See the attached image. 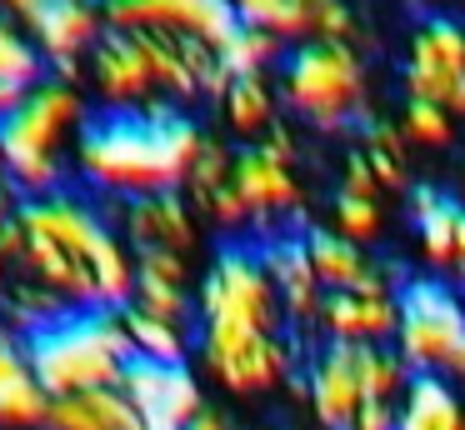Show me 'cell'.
Listing matches in <instances>:
<instances>
[{"instance_id": "6da1fadb", "label": "cell", "mask_w": 465, "mask_h": 430, "mask_svg": "<svg viewBox=\"0 0 465 430\" xmlns=\"http://www.w3.org/2000/svg\"><path fill=\"white\" fill-rule=\"evenodd\" d=\"M0 250L11 275L41 285L61 310H125L135 295V250L121 240L111 210L81 185L21 200Z\"/></svg>"}, {"instance_id": "7a4b0ae2", "label": "cell", "mask_w": 465, "mask_h": 430, "mask_svg": "<svg viewBox=\"0 0 465 430\" xmlns=\"http://www.w3.org/2000/svg\"><path fill=\"white\" fill-rule=\"evenodd\" d=\"M211 130L191 110H151V115H105L95 110L71 155V185L101 205H125L141 195L185 190L195 155Z\"/></svg>"}, {"instance_id": "3957f363", "label": "cell", "mask_w": 465, "mask_h": 430, "mask_svg": "<svg viewBox=\"0 0 465 430\" xmlns=\"http://www.w3.org/2000/svg\"><path fill=\"white\" fill-rule=\"evenodd\" d=\"M85 95L105 115H151V110H191L225 90L221 50L175 35H125L105 30L81 75Z\"/></svg>"}, {"instance_id": "277c9868", "label": "cell", "mask_w": 465, "mask_h": 430, "mask_svg": "<svg viewBox=\"0 0 465 430\" xmlns=\"http://www.w3.org/2000/svg\"><path fill=\"white\" fill-rule=\"evenodd\" d=\"M91 115L95 105L81 80L45 75L41 85H31L25 105L0 125V175L25 200L71 185V155Z\"/></svg>"}, {"instance_id": "5b68a950", "label": "cell", "mask_w": 465, "mask_h": 430, "mask_svg": "<svg viewBox=\"0 0 465 430\" xmlns=\"http://www.w3.org/2000/svg\"><path fill=\"white\" fill-rule=\"evenodd\" d=\"M411 380L415 375L395 345H315L301 395L321 430H351L371 405H401Z\"/></svg>"}, {"instance_id": "8992f818", "label": "cell", "mask_w": 465, "mask_h": 430, "mask_svg": "<svg viewBox=\"0 0 465 430\" xmlns=\"http://www.w3.org/2000/svg\"><path fill=\"white\" fill-rule=\"evenodd\" d=\"M35 380L51 400L81 390H111L131 370V345L121 330V310H65L31 340Z\"/></svg>"}, {"instance_id": "52a82bcc", "label": "cell", "mask_w": 465, "mask_h": 430, "mask_svg": "<svg viewBox=\"0 0 465 430\" xmlns=\"http://www.w3.org/2000/svg\"><path fill=\"white\" fill-rule=\"evenodd\" d=\"M275 90L295 120L325 130V135H341L365 110V60L355 45H341V40H305V45L285 50L281 70H275Z\"/></svg>"}, {"instance_id": "ba28073f", "label": "cell", "mask_w": 465, "mask_h": 430, "mask_svg": "<svg viewBox=\"0 0 465 430\" xmlns=\"http://www.w3.org/2000/svg\"><path fill=\"white\" fill-rule=\"evenodd\" d=\"M195 375L225 395H271L301 370V335L245 325H195Z\"/></svg>"}, {"instance_id": "9c48e42d", "label": "cell", "mask_w": 465, "mask_h": 430, "mask_svg": "<svg viewBox=\"0 0 465 430\" xmlns=\"http://www.w3.org/2000/svg\"><path fill=\"white\" fill-rule=\"evenodd\" d=\"M195 325H245V330H291L265 270L261 245H225L195 280ZM295 335V330H291Z\"/></svg>"}, {"instance_id": "30bf717a", "label": "cell", "mask_w": 465, "mask_h": 430, "mask_svg": "<svg viewBox=\"0 0 465 430\" xmlns=\"http://www.w3.org/2000/svg\"><path fill=\"white\" fill-rule=\"evenodd\" d=\"M231 185L241 195L245 215H251L255 240L295 235L305 215V185L295 175V140L285 125H275L261 145H235Z\"/></svg>"}, {"instance_id": "8fae6325", "label": "cell", "mask_w": 465, "mask_h": 430, "mask_svg": "<svg viewBox=\"0 0 465 430\" xmlns=\"http://www.w3.org/2000/svg\"><path fill=\"white\" fill-rule=\"evenodd\" d=\"M395 350L411 365V375L450 380V365L465 350V300L440 280H411L401 290V330Z\"/></svg>"}, {"instance_id": "7c38bea8", "label": "cell", "mask_w": 465, "mask_h": 430, "mask_svg": "<svg viewBox=\"0 0 465 430\" xmlns=\"http://www.w3.org/2000/svg\"><path fill=\"white\" fill-rule=\"evenodd\" d=\"M405 100L450 110L465 120V20L455 15H430L411 30L405 40Z\"/></svg>"}, {"instance_id": "4fadbf2b", "label": "cell", "mask_w": 465, "mask_h": 430, "mask_svg": "<svg viewBox=\"0 0 465 430\" xmlns=\"http://www.w3.org/2000/svg\"><path fill=\"white\" fill-rule=\"evenodd\" d=\"M101 15L105 30L201 40L211 50H221L235 35V15L225 0H101Z\"/></svg>"}, {"instance_id": "5bb4252c", "label": "cell", "mask_w": 465, "mask_h": 430, "mask_svg": "<svg viewBox=\"0 0 465 430\" xmlns=\"http://www.w3.org/2000/svg\"><path fill=\"white\" fill-rule=\"evenodd\" d=\"M121 230V240L135 255H191L205 240V220L191 205L185 190H165V195H141L125 205H105Z\"/></svg>"}, {"instance_id": "9a60e30c", "label": "cell", "mask_w": 465, "mask_h": 430, "mask_svg": "<svg viewBox=\"0 0 465 430\" xmlns=\"http://www.w3.org/2000/svg\"><path fill=\"white\" fill-rule=\"evenodd\" d=\"M395 330H401V290L395 285L335 290L321 300V315H315L321 345H395Z\"/></svg>"}, {"instance_id": "2e32d148", "label": "cell", "mask_w": 465, "mask_h": 430, "mask_svg": "<svg viewBox=\"0 0 465 430\" xmlns=\"http://www.w3.org/2000/svg\"><path fill=\"white\" fill-rule=\"evenodd\" d=\"M35 45H41V60L51 75L61 80H81L91 50L101 45L105 35V15L101 0H51L41 10V20L31 25Z\"/></svg>"}, {"instance_id": "e0dca14e", "label": "cell", "mask_w": 465, "mask_h": 430, "mask_svg": "<svg viewBox=\"0 0 465 430\" xmlns=\"http://www.w3.org/2000/svg\"><path fill=\"white\" fill-rule=\"evenodd\" d=\"M121 385L155 430H185L205 410L201 380H195L191 370H155V365H135L131 360Z\"/></svg>"}, {"instance_id": "ac0fdd59", "label": "cell", "mask_w": 465, "mask_h": 430, "mask_svg": "<svg viewBox=\"0 0 465 430\" xmlns=\"http://www.w3.org/2000/svg\"><path fill=\"white\" fill-rule=\"evenodd\" d=\"M301 245H305V260H311L325 295H335V290H365V285H395V270L385 260H375L365 245H351V240H341L325 225H311L301 235Z\"/></svg>"}, {"instance_id": "d6986e66", "label": "cell", "mask_w": 465, "mask_h": 430, "mask_svg": "<svg viewBox=\"0 0 465 430\" xmlns=\"http://www.w3.org/2000/svg\"><path fill=\"white\" fill-rule=\"evenodd\" d=\"M261 255H265V270L275 280V295H281V310L291 320V330H315V315H321V280H315L311 260H305V245H301V230L295 235H275V240H261Z\"/></svg>"}, {"instance_id": "ffe728a7", "label": "cell", "mask_w": 465, "mask_h": 430, "mask_svg": "<svg viewBox=\"0 0 465 430\" xmlns=\"http://www.w3.org/2000/svg\"><path fill=\"white\" fill-rule=\"evenodd\" d=\"M415 205V245L435 275H460L465 280V205L440 190L420 185L411 195Z\"/></svg>"}, {"instance_id": "44dd1931", "label": "cell", "mask_w": 465, "mask_h": 430, "mask_svg": "<svg viewBox=\"0 0 465 430\" xmlns=\"http://www.w3.org/2000/svg\"><path fill=\"white\" fill-rule=\"evenodd\" d=\"M51 395L31 365V345L11 325H0V430H41Z\"/></svg>"}, {"instance_id": "7402d4cb", "label": "cell", "mask_w": 465, "mask_h": 430, "mask_svg": "<svg viewBox=\"0 0 465 430\" xmlns=\"http://www.w3.org/2000/svg\"><path fill=\"white\" fill-rule=\"evenodd\" d=\"M121 330L131 345L135 365H155V370H191L195 360V320H171V315H151L141 305L121 310Z\"/></svg>"}, {"instance_id": "603a6c76", "label": "cell", "mask_w": 465, "mask_h": 430, "mask_svg": "<svg viewBox=\"0 0 465 430\" xmlns=\"http://www.w3.org/2000/svg\"><path fill=\"white\" fill-rule=\"evenodd\" d=\"M221 105V125L235 145H261L275 125H281V90L275 75H235L225 80V90L215 95Z\"/></svg>"}, {"instance_id": "cb8c5ba5", "label": "cell", "mask_w": 465, "mask_h": 430, "mask_svg": "<svg viewBox=\"0 0 465 430\" xmlns=\"http://www.w3.org/2000/svg\"><path fill=\"white\" fill-rule=\"evenodd\" d=\"M195 260L191 255H135L131 305L171 320H195Z\"/></svg>"}, {"instance_id": "d4e9b609", "label": "cell", "mask_w": 465, "mask_h": 430, "mask_svg": "<svg viewBox=\"0 0 465 430\" xmlns=\"http://www.w3.org/2000/svg\"><path fill=\"white\" fill-rule=\"evenodd\" d=\"M151 420L141 415L125 385L111 390H81V395H61L45 405V425L41 430H141Z\"/></svg>"}, {"instance_id": "484cf974", "label": "cell", "mask_w": 465, "mask_h": 430, "mask_svg": "<svg viewBox=\"0 0 465 430\" xmlns=\"http://www.w3.org/2000/svg\"><path fill=\"white\" fill-rule=\"evenodd\" d=\"M395 430H465V390L440 375H415L401 395Z\"/></svg>"}, {"instance_id": "4316f807", "label": "cell", "mask_w": 465, "mask_h": 430, "mask_svg": "<svg viewBox=\"0 0 465 430\" xmlns=\"http://www.w3.org/2000/svg\"><path fill=\"white\" fill-rule=\"evenodd\" d=\"M325 230H335L351 245H365L385 235V200L381 195H351V190H335L331 210H325Z\"/></svg>"}, {"instance_id": "83f0119b", "label": "cell", "mask_w": 465, "mask_h": 430, "mask_svg": "<svg viewBox=\"0 0 465 430\" xmlns=\"http://www.w3.org/2000/svg\"><path fill=\"white\" fill-rule=\"evenodd\" d=\"M55 315H65L61 305H55L51 295H45L41 285H31V280H21V275H11L5 285H0V325H11L15 335H25L31 340L41 325H51Z\"/></svg>"}, {"instance_id": "f1b7e54d", "label": "cell", "mask_w": 465, "mask_h": 430, "mask_svg": "<svg viewBox=\"0 0 465 430\" xmlns=\"http://www.w3.org/2000/svg\"><path fill=\"white\" fill-rule=\"evenodd\" d=\"M285 60V45L265 30H251V25H235V35L221 45V65H225V80L235 75H275Z\"/></svg>"}, {"instance_id": "f546056e", "label": "cell", "mask_w": 465, "mask_h": 430, "mask_svg": "<svg viewBox=\"0 0 465 430\" xmlns=\"http://www.w3.org/2000/svg\"><path fill=\"white\" fill-rule=\"evenodd\" d=\"M51 75L41 60V45H35L31 25L11 20L0 10V80H11V85H41Z\"/></svg>"}, {"instance_id": "4dcf8cb0", "label": "cell", "mask_w": 465, "mask_h": 430, "mask_svg": "<svg viewBox=\"0 0 465 430\" xmlns=\"http://www.w3.org/2000/svg\"><path fill=\"white\" fill-rule=\"evenodd\" d=\"M395 130H401L405 145H420V150H450L460 140V120L440 105H425V100H405Z\"/></svg>"}, {"instance_id": "1f68e13d", "label": "cell", "mask_w": 465, "mask_h": 430, "mask_svg": "<svg viewBox=\"0 0 465 430\" xmlns=\"http://www.w3.org/2000/svg\"><path fill=\"white\" fill-rule=\"evenodd\" d=\"M355 155L365 160V170L375 175V185L385 190H405V140L395 125H371L355 145Z\"/></svg>"}, {"instance_id": "d6a6232c", "label": "cell", "mask_w": 465, "mask_h": 430, "mask_svg": "<svg viewBox=\"0 0 465 430\" xmlns=\"http://www.w3.org/2000/svg\"><path fill=\"white\" fill-rule=\"evenodd\" d=\"M231 165H235V145L221 135H205L201 155H195L191 175H185V195H191V205H201L205 195H215V190L231 180Z\"/></svg>"}, {"instance_id": "836d02e7", "label": "cell", "mask_w": 465, "mask_h": 430, "mask_svg": "<svg viewBox=\"0 0 465 430\" xmlns=\"http://www.w3.org/2000/svg\"><path fill=\"white\" fill-rule=\"evenodd\" d=\"M21 200H25L21 190H15L11 180L0 175V235H5V230L15 225V215H21Z\"/></svg>"}, {"instance_id": "e575fe53", "label": "cell", "mask_w": 465, "mask_h": 430, "mask_svg": "<svg viewBox=\"0 0 465 430\" xmlns=\"http://www.w3.org/2000/svg\"><path fill=\"white\" fill-rule=\"evenodd\" d=\"M45 5H51V0H0V10H5L11 20H21V25H35Z\"/></svg>"}, {"instance_id": "d590c367", "label": "cell", "mask_w": 465, "mask_h": 430, "mask_svg": "<svg viewBox=\"0 0 465 430\" xmlns=\"http://www.w3.org/2000/svg\"><path fill=\"white\" fill-rule=\"evenodd\" d=\"M25 95H31V85H11V80H0V125L25 105Z\"/></svg>"}, {"instance_id": "8d00e7d4", "label": "cell", "mask_w": 465, "mask_h": 430, "mask_svg": "<svg viewBox=\"0 0 465 430\" xmlns=\"http://www.w3.org/2000/svg\"><path fill=\"white\" fill-rule=\"evenodd\" d=\"M185 430H235V420L225 415L221 405H205V410H201V415H195V420H191V425H185Z\"/></svg>"}, {"instance_id": "74e56055", "label": "cell", "mask_w": 465, "mask_h": 430, "mask_svg": "<svg viewBox=\"0 0 465 430\" xmlns=\"http://www.w3.org/2000/svg\"><path fill=\"white\" fill-rule=\"evenodd\" d=\"M11 280V260H5V250H0V285Z\"/></svg>"}, {"instance_id": "f35d334b", "label": "cell", "mask_w": 465, "mask_h": 430, "mask_svg": "<svg viewBox=\"0 0 465 430\" xmlns=\"http://www.w3.org/2000/svg\"><path fill=\"white\" fill-rule=\"evenodd\" d=\"M255 430H291V425H255Z\"/></svg>"}]
</instances>
